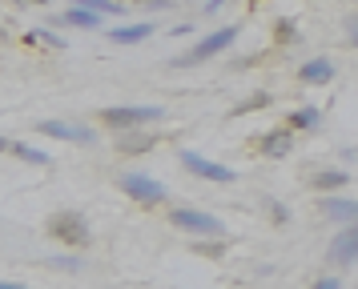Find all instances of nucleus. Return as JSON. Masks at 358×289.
Instances as JSON below:
<instances>
[{"mask_svg": "<svg viewBox=\"0 0 358 289\" xmlns=\"http://www.w3.org/2000/svg\"><path fill=\"white\" fill-rule=\"evenodd\" d=\"M0 289H24V286H20V281H4Z\"/></svg>", "mask_w": 358, "mask_h": 289, "instance_id": "obj_28", "label": "nucleus"}, {"mask_svg": "<svg viewBox=\"0 0 358 289\" xmlns=\"http://www.w3.org/2000/svg\"><path fill=\"white\" fill-rule=\"evenodd\" d=\"M49 265H57V269H81V257H49Z\"/></svg>", "mask_w": 358, "mask_h": 289, "instance_id": "obj_21", "label": "nucleus"}, {"mask_svg": "<svg viewBox=\"0 0 358 289\" xmlns=\"http://www.w3.org/2000/svg\"><path fill=\"white\" fill-rule=\"evenodd\" d=\"M45 233L57 245H65V249L89 245V221H85V213H77V209H57L49 221H45Z\"/></svg>", "mask_w": 358, "mask_h": 289, "instance_id": "obj_1", "label": "nucleus"}, {"mask_svg": "<svg viewBox=\"0 0 358 289\" xmlns=\"http://www.w3.org/2000/svg\"><path fill=\"white\" fill-rule=\"evenodd\" d=\"M222 249H226V245H206V241H197L194 245V253H206V257H217Z\"/></svg>", "mask_w": 358, "mask_h": 289, "instance_id": "obj_23", "label": "nucleus"}, {"mask_svg": "<svg viewBox=\"0 0 358 289\" xmlns=\"http://www.w3.org/2000/svg\"><path fill=\"white\" fill-rule=\"evenodd\" d=\"M326 257H330L334 265H342V269H346V265H355V261H358V225H342Z\"/></svg>", "mask_w": 358, "mask_h": 289, "instance_id": "obj_8", "label": "nucleus"}, {"mask_svg": "<svg viewBox=\"0 0 358 289\" xmlns=\"http://www.w3.org/2000/svg\"><path fill=\"white\" fill-rule=\"evenodd\" d=\"M17 4H20V0H17Z\"/></svg>", "mask_w": 358, "mask_h": 289, "instance_id": "obj_30", "label": "nucleus"}, {"mask_svg": "<svg viewBox=\"0 0 358 289\" xmlns=\"http://www.w3.org/2000/svg\"><path fill=\"white\" fill-rule=\"evenodd\" d=\"M97 117H101V125H105V128L125 133V128H141V125L162 121L165 109H162V105H121V109H101Z\"/></svg>", "mask_w": 358, "mask_h": 289, "instance_id": "obj_2", "label": "nucleus"}, {"mask_svg": "<svg viewBox=\"0 0 358 289\" xmlns=\"http://www.w3.org/2000/svg\"><path fill=\"white\" fill-rule=\"evenodd\" d=\"M318 209H322L330 221H342V225H358V201H346V197H338V193H330V197H322L318 201Z\"/></svg>", "mask_w": 358, "mask_h": 289, "instance_id": "obj_9", "label": "nucleus"}, {"mask_svg": "<svg viewBox=\"0 0 358 289\" xmlns=\"http://www.w3.org/2000/svg\"><path fill=\"white\" fill-rule=\"evenodd\" d=\"M234 40H238V29H234V24H226V29H217V32H210V36H201V40H197L189 52L173 57V68H194V64L217 57V52H222V48H229Z\"/></svg>", "mask_w": 358, "mask_h": 289, "instance_id": "obj_3", "label": "nucleus"}, {"mask_svg": "<svg viewBox=\"0 0 358 289\" xmlns=\"http://www.w3.org/2000/svg\"><path fill=\"white\" fill-rule=\"evenodd\" d=\"M270 209H274V221H290V209H286V205H278V201H274Z\"/></svg>", "mask_w": 358, "mask_h": 289, "instance_id": "obj_26", "label": "nucleus"}, {"mask_svg": "<svg viewBox=\"0 0 358 289\" xmlns=\"http://www.w3.org/2000/svg\"><path fill=\"white\" fill-rule=\"evenodd\" d=\"M36 40H45L49 48H65V40H61L57 32H49V29H41V32H36Z\"/></svg>", "mask_w": 358, "mask_h": 289, "instance_id": "obj_22", "label": "nucleus"}, {"mask_svg": "<svg viewBox=\"0 0 358 289\" xmlns=\"http://www.w3.org/2000/svg\"><path fill=\"white\" fill-rule=\"evenodd\" d=\"M346 36H350V45L358 48V16H350V20H346Z\"/></svg>", "mask_w": 358, "mask_h": 289, "instance_id": "obj_25", "label": "nucleus"}, {"mask_svg": "<svg viewBox=\"0 0 358 289\" xmlns=\"http://www.w3.org/2000/svg\"><path fill=\"white\" fill-rule=\"evenodd\" d=\"M262 153L266 157H286L290 153V128H278L270 137H262Z\"/></svg>", "mask_w": 358, "mask_h": 289, "instance_id": "obj_15", "label": "nucleus"}, {"mask_svg": "<svg viewBox=\"0 0 358 289\" xmlns=\"http://www.w3.org/2000/svg\"><path fill=\"white\" fill-rule=\"evenodd\" d=\"M217 8H222V0H210V4H206V13H217Z\"/></svg>", "mask_w": 358, "mask_h": 289, "instance_id": "obj_27", "label": "nucleus"}, {"mask_svg": "<svg viewBox=\"0 0 358 289\" xmlns=\"http://www.w3.org/2000/svg\"><path fill=\"white\" fill-rule=\"evenodd\" d=\"M145 36H153V20H141V24H121V29H109V40H113V45H141Z\"/></svg>", "mask_w": 358, "mask_h": 289, "instance_id": "obj_12", "label": "nucleus"}, {"mask_svg": "<svg viewBox=\"0 0 358 289\" xmlns=\"http://www.w3.org/2000/svg\"><path fill=\"white\" fill-rule=\"evenodd\" d=\"M298 80L302 84H326V80H334V64L326 61V57H314L298 68Z\"/></svg>", "mask_w": 358, "mask_h": 289, "instance_id": "obj_11", "label": "nucleus"}, {"mask_svg": "<svg viewBox=\"0 0 358 289\" xmlns=\"http://www.w3.org/2000/svg\"><path fill=\"white\" fill-rule=\"evenodd\" d=\"M0 149H4V153H13V157H20V161H29V165H41V169H49V165H52L49 153H41V149H29V144L13 141V137H4V141H0Z\"/></svg>", "mask_w": 358, "mask_h": 289, "instance_id": "obj_13", "label": "nucleus"}, {"mask_svg": "<svg viewBox=\"0 0 358 289\" xmlns=\"http://www.w3.org/2000/svg\"><path fill=\"white\" fill-rule=\"evenodd\" d=\"M314 289H342V281H338V277H318Z\"/></svg>", "mask_w": 358, "mask_h": 289, "instance_id": "obj_24", "label": "nucleus"}, {"mask_svg": "<svg viewBox=\"0 0 358 289\" xmlns=\"http://www.w3.org/2000/svg\"><path fill=\"white\" fill-rule=\"evenodd\" d=\"M153 137H145V133H141V137H125V141H121V153H149V149H153Z\"/></svg>", "mask_w": 358, "mask_h": 289, "instance_id": "obj_20", "label": "nucleus"}, {"mask_svg": "<svg viewBox=\"0 0 358 289\" xmlns=\"http://www.w3.org/2000/svg\"><path fill=\"white\" fill-rule=\"evenodd\" d=\"M57 24H65V29H101V13H89V8H81V4H73V8H65L61 16H52Z\"/></svg>", "mask_w": 358, "mask_h": 289, "instance_id": "obj_10", "label": "nucleus"}, {"mask_svg": "<svg viewBox=\"0 0 358 289\" xmlns=\"http://www.w3.org/2000/svg\"><path fill=\"white\" fill-rule=\"evenodd\" d=\"M36 133L45 137H57V141H73V144H93L97 133L85 125H69V121H36Z\"/></svg>", "mask_w": 358, "mask_h": 289, "instance_id": "obj_7", "label": "nucleus"}, {"mask_svg": "<svg viewBox=\"0 0 358 289\" xmlns=\"http://www.w3.org/2000/svg\"><path fill=\"white\" fill-rule=\"evenodd\" d=\"M346 181H350V177L342 173V169H322V173L310 177V185H314V189H322V193H338Z\"/></svg>", "mask_w": 358, "mask_h": 289, "instance_id": "obj_14", "label": "nucleus"}, {"mask_svg": "<svg viewBox=\"0 0 358 289\" xmlns=\"http://www.w3.org/2000/svg\"><path fill=\"white\" fill-rule=\"evenodd\" d=\"M274 45H278V48L298 45V29H294V20H278V29H274Z\"/></svg>", "mask_w": 358, "mask_h": 289, "instance_id": "obj_18", "label": "nucleus"}, {"mask_svg": "<svg viewBox=\"0 0 358 289\" xmlns=\"http://www.w3.org/2000/svg\"><path fill=\"white\" fill-rule=\"evenodd\" d=\"M266 105H270V93H250L245 96V101H238V105H234V117H245V112H258V109H266Z\"/></svg>", "mask_w": 358, "mask_h": 289, "instance_id": "obj_16", "label": "nucleus"}, {"mask_svg": "<svg viewBox=\"0 0 358 289\" xmlns=\"http://www.w3.org/2000/svg\"><path fill=\"white\" fill-rule=\"evenodd\" d=\"M36 4H45V0H36Z\"/></svg>", "mask_w": 358, "mask_h": 289, "instance_id": "obj_29", "label": "nucleus"}, {"mask_svg": "<svg viewBox=\"0 0 358 289\" xmlns=\"http://www.w3.org/2000/svg\"><path fill=\"white\" fill-rule=\"evenodd\" d=\"M181 165L189 169L194 177H206V181H217V185H229V181H238V173L229 169V165H217V161L201 157L194 149H181Z\"/></svg>", "mask_w": 358, "mask_h": 289, "instance_id": "obj_6", "label": "nucleus"}, {"mask_svg": "<svg viewBox=\"0 0 358 289\" xmlns=\"http://www.w3.org/2000/svg\"><path fill=\"white\" fill-rule=\"evenodd\" d=\"M117 189L125 197H133V201H141V205H165L169 201V189L149 173H121L117 177Z\"/></svg>", "mask_w": 358, "mask_h": 289, "instance_id": "obj_4", "label": "nucleus"}, {"mask_svg": "<svg viewBox=\"0 0 358 289\" xmlns=\"http://www.w3.org/2000/svg\"><path fill=\"white\" fill-rule=\"evenodd\" d=\"M73 4H81V8H89V13H109V16L125 13L121 4H113V0H73Z\"/></svg>", "mask_w": 358, "mask_h": 289, "instance_id": "obj_19", "label": "nucleus"}, {"mask_svg": "<svg viewBox=\"0 0 358 289\" xmlns=\"http://www.w3.org/2000/svg\"><path fill=\"white\" fill-rule=\"evenodd\" d=\"M169 221H173V229H185V233H197V237H226L222 217L201 213V209H169Z\"/></svg>", "mask_w": 358, "mask_h": 289, "instance_id": "obj_5", "label": "nucleus"}, {"mask_svg": "<svg viewBox=\"0 0 358 289\" xmlns=\"http://www.w3.org/2000/svg\"><path fill=\"white\" fill-rule=\"evenodd\" d=\"M318 125V109L314 105H302V109L290 112V128H314Z\"/></svg>", "mask_w": 358, "mask_h": 289, "instance_id": "obj_17", "label": "nucleus"}]
</instances>
